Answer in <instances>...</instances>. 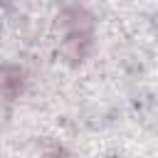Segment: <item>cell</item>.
I'll list each match as a JSON object with an SVG mask.
<instances>
[{"label":"cell","mask_w":158,"mask_h":158,"mask_svg":"<svg viewBox=\"0 0 158 158\" xmlns=\"http://www.w3.org/2000/svg\"><path fill=\"white\" fill-rule=\"evenodd\" d=\"M72 12H74V30L67 32L64 54L72 62H81L91 47V17L81 7H72Z\"/></svg>","instance_id":"1"},{"label":"cell","mask_w":158,"mask_h":158,"mask_svg":"<svg viewBox=\"0 0 158 158\" xmlns=\"http://www.w3.org/2000/svg\"><path fill=\"white\" fill-rule=\"evenodd\" d=\"M25 89V72L20 67H2L0 69V94L5 99H15Z\"/></svg>","instance_id":"2"}]
</instances>
